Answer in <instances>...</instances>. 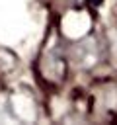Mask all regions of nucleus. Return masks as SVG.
<instances>
[{
	"label": "nucleus",
	"mask_w": 117,
	"mask_h": 125,
	"mask_svg": "<svg viewBox=\"0 0 117 125\" xmlns=\"http://www.w3.org/2000/svg\"><path fill=\"white\" fill-rule=\"evenodd\" d=\"M98 59H99V49L94 39H84L76 43L72 49V61L80 68H90L92 64L98 62Z\"/></svg>",
	"instance_id": "1"
}]
</instances>
